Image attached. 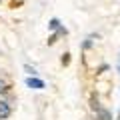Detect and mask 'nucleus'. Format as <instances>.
Listing matches in <instances>:
<instances>
[{
	"label": "nucleus",
	"instance_id": "1",
	"mask_svg": "<svg viewBox=\"0 0 120 120\" xmlns=\"http://www.w3.org/2000/svg\"><path fill=\"white\" fill-rule=\"evenodd\" d=\"M26 86H30V88H34V90H42L46 84H44V80H40L36 76H28L26 78Z\"/></svg>",
	"mask_w": 120,
	"mask_h": 120
},
{
	"label": "nucleus",
	"instance_id": "2",
	"mask_svg": "<svg viewBox=\"0 0 120 120\" xmlns=\"http://www.w3.org/2000/svg\"><path fill=\"white\" fill-rule=\"evenodd\" d=\"M10 114H12V108H10V104L6 102V100H0V120L10 118Z\"/></svg>",
	"mask_w": 120,
	"mask_h": 120
},
{
	"label": "nucleus",
	"instance_id": "3",
	"mask_svg": "<svg viewBox=\"0 0 120 120\" xmlns=\"http://www.w3.org/2000/svg\"><path fill=\"white\" fill-rule=\"evenodd\" d=\"M96 114H98V120H112V112L106 110V108H100Z\"/></svg>",
	"mask_w": 120,
	"mask_h": 120
},
{
	"label": "nucleus",
	"instance_id": "4",
	"mask_svg": "<svg viewBox=\"0 0 120 120\" xmlns=\"http://www.w3.org/2000/svg\"><path fill=\"white\" fill-rule=\"evenodd\" d=\"M90 108H92V110H96V112L102 108V106L98 104V96H92V98H90Z\"/></svg>",
	"mask_w": 120,
	"mask_h": 120
},
{
	"label": "nucleus",
	"instance_id": "5",
	"mask_svg": "<svg viewBox=\"0 0 120 120\" xmlns=\"http://www.w3.org/2000/svg\"><path fill=\"white\" fill-rule=\"evenodd\" d=\"M48 26H50V30H56V28H60V20H58V18H52Z\"/></svg>",
	"mask_w": 120,
	"mask_h": 120
},
{
	"label": "nucleus",
	"instance_id": "6",
	"mask_svg": "<svg viewBox=\"0 0 120 120\" xmlns=\"http://www.w3.org/2000/svg\"><path fill=\"white\" fill-rule=\"evenodd\" d=\"M6 90H8V82L0 76V92H6Z\"/></svg>",
	"mask_w": 120,
	"mask_h": 120
},
{
	"label": "nucleus",
	"instance_id": "7",
	"mask_svg": "<svg viewBox=\"0 0 120 120\" xmlns=\"http://www.w3.org/2000/svg\"><path fill=\"white\" fill-rule=\"evenodd\" d=\"M24 70H26L28 74H32V76H36V74H38V72H36V68H32L30 64H24Z\"/></svg>",
	"mask_w": 120,
	"mask_h": 120
},
{
	"label": "nucleus",
	"instance_id": "8",
	"mask_svg": "<svg viewBox=\"0 0 120 120\" xmlns=\"http://www.w3.org/2000/svg\"><path fill=\"white\" fill-rule=\"evenodd\" d=\"M94 38H96V40H98V36H88V38H86V42H84V44H82V46H84V48H88V46H90V44H92V40H94Z\"/></svg>",
	"mask_w": 120,
	"mask_h": 120
},
{
	"label": "nucleus",
	"instance_id": "9",
	"mask_svg": "<svg viewBox=\"0 0 120 120\" xmlns=\"http://www.w3.org/2000/svg\"><path fill=\"white\" fill-rule=\"evenodd\" d=\"M68 56H70V54H64V58H62V64H68V62H70Z\"/></svg>",
	"mask_w": 120,
	"mask_h": 120
},
{
	"label": "nucleus",
	"instance_id": "10",
	"mask_svg": "<svg viewBox=\"0 0 120 120\" xmlns=\"http://www.w3.org/2000/svg\"><path fill=\"white\" fill-rule=\"evenodd\" d=\"M118 72H120V58H118Z\"/></svg>",
	"mask_w": 120,
	"mask_h": 120
},
{
	"label": "nucleus",
	"instance_id": "11",
	"mask_svg": "<svg viewBox=\"0 0 120 120\" xmlns=\"http://www.w3.org/2000/svg\"><path fill=\"white\" fill-rule=\"evenodd\" d=\"M118 118H120V112H118Z\"/></svg>",
	"mask_w": 120,
	"mask_h": 120
}]
</instances>
